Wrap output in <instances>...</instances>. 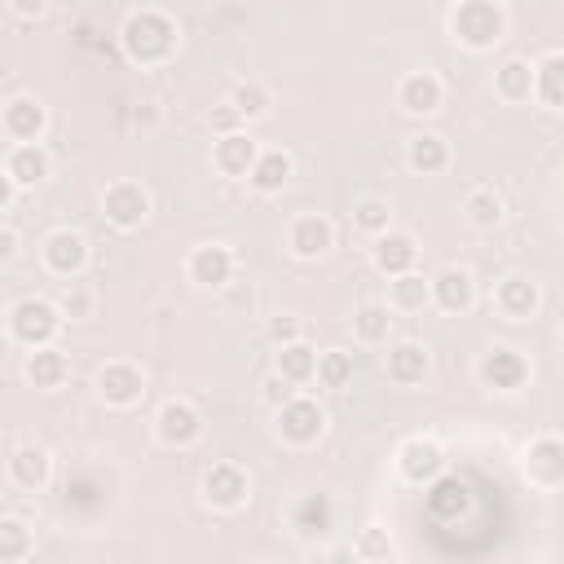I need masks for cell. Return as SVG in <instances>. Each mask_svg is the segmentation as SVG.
Masks as SVG:
<instances>
[{"instance_id": "26", "label": "cell", "mask_w": 564, "mask_h": 564, "mask_svg": "<svg viewBox=\"0 0 564 564\" xmlns=\"http://www.w3.org/2000/svg\"><path fill=\"white\" fill-rule=\"evenodd\" d=\"M330 524H335V507H330V498L326 494H304L295 507H291V529L300 533V538H326L330 533Z\"/></svg>"}, {"instance_id": "6", "label": "cell", "mask_w": 564, "mask_h": 564, "mask_svg": "<svg viewBox=\"0 0 564 564\" xmlns=\"http://www.w3.org/2000/svg\"><path fill=\"white\" fill-rule=\"evenodd\" d=\"M326 432V410L313 397H291L286 405H278V436L286 445H313Z\"/></svg>"}, {"instance_id": "8", "label": "cell", "mask_w": 564, "mask_h": 564, "mask_svg": "<svg viewBox=\"0 0 564 564\" xmlns=\"http://www.w3.org/2000/svg\"><path fill=\"white\" fill-rule=\"evenodd\" d=\"M101 212H106V220L115 229H141L145 216H150V194L137 181H115L101 194Z\"/></svg>"}, {"instance_id": "18", "label": "cell", "mask_w": 564, "mask_h": 564, "mask_svg": "<svg viewBox=\"0 0 564 564\" xmlns=\"http://www.w3.org/2000/svg\"><path fill=\"white\" fill-rule=\"evenodd\" d=\"M185 273H189V282L220 291V286L234 278V251H229V247H220V242H203V247H194V251H189Z\"/></svg>"}, {"instance_id": "35", "label": "cell", "mask_w": 564, "mask_h": 564, "mask_svg": "<svg viewBox=\"0 0 564 564\" xmlns=\"http://www.w3.org/2000/svg\"><path fill=\"white\" fill-rule=\"evenodd\" d=\"M352 225L361 229V234H370V238H379V234H388L392 229V207H388V198H357L352 203Z\"/></svg>"}, {"instance_id": "23", "label": "cell", "mask_w": 564, "mask_h": 564, "mask_svg": "<svg viewBox=\"0 0 564 564\" xmlns=\"http://www.w3.org/2000/svg\"><path fill=\"white\" fill-rule=\"evenodd\" d=\"M427 370H432V357H427V348H423L419 339H397V344L388 348V379H392V383L414 388V383L427 379Z\"/></svg>"}, {"instance_id": "44", "label": "cell", "mask_w": 564, "mask_h": 564, "mask_svg": "<svg viewBox=\"0 0 564 564\" xmlns=\"http://www.w3.org/2000/svg\"><path fill=\"white\" fill-rule=\"evenodd\" d=\"M9 9H13L18 18H26V22H35V18L48 9V0H9Z\"/></svg>"}, {"instance_id": "36", "label": "cell", "mask_w": 564, "mask_h": 564, "mask_svg": "<svg viewBox=\"0 0 564 564\" xmlns=\"http://www.w3.org/2000/svg\"><path fill=\"white\" fill-rule=\"evenodd\" d=\"M317 383L322 388H348L352 383V352H344V348L317 352Z\"/></svg>"}, {"instance_id": "39", "label": "cell", "mask_w": 564, "mask_h": 564, "mask_svg": "<svg viewBox=\"0 0 564 564\" xmlns=\"http://www.w3.org/2000/svg\"><path fill=\"white\" fill-rule=\"evenodd\" d=\"M352 551H357V560H392V542L383 529H361Z\"/></svg>"}, {"instance_id": "20", "label": "cell", "mask_w": 564, "mask_h": 564, "mask_svg": "<svg viewBox=\"0 0 564 564\" xmlns=\"http://www.w3.org/2000/svg\"><path fill=\"white\" fill-rule=\"evenodd\" d=\"M256 159H260V145L247 132H220L212 145V167L220 176H251Z\"/></svg>"}, {"instance_id": "33", "label": "cell", "mask_w": 564, "mask_h": 564, "mask_svg": "<svg viewBox=\"0 0 564 564\" xmlns=\"http://www.w3.org/2000/svg\"><path fill=\"white\" fill-rule=\"evenodd\" d=\"M463 212H467V220H471L476 229H498V225H502V216H507L502 194H498V189H489V185L471 189V194H467V203H463Z\"/></svg>"}, {"instance_id": "25", "label": "cell", "mask_w": 564, "mask_h": 564, "mask_svg": "<svg viewBox=\"0 0 564 564\" xmlns=\"http://www.w3.org/2000/svg\"><path fill=\"white\" fill-rule=\"evenodd\" d=\"M405 163H410V172H419V176H441V172L449 167V141L436 137V132H414V137L405 141Z\"/></svg>"}, {"instance_id": "24", "label": "cell", "mask_w": 564, "mask_h": 564, "mask_svg": "<svg viewBox=\"0 0 564 564\" xmlns=\"http://www.w3.org/2000/svg\"><path fill=\"white\" fill-rule=\"evenodd\" d=\"M48 476H53V458H48L44 445H18V449H13V458H9V480H13L18 489L35 494V489L48 485Z\"/></svg>"}, {"instance_id": "17", "label": "cell", "mask_w": 564, "mask_h": 564, "mask_svg": "<svg viewBox=\"0 0 564 564\" xmlns=\"http://www.w3.org/2000/svg\"><path fill=\"white\" fill-rule=\"evenodd\" d=\"M4 181H13L18 189L44 185L48 181V154L40 141H13L4 154Z\"/></svg>"}, {"instance_id": "13", "label": "cell", "mask_w": 564, "mask_h": 564, "mask_svg": "<svg viewBox=\"0 0 564 564\" xmlns=\"http://www.w3.org/2000/svg\"><path fill=\"white\" fill-rule=\"evenodd\" d=\"M397 106L414 119H427L445 106V84L432 75V70H410L401 84H397Z\"/></svg>"}, {"instance_id": "10", "label": "cell", "mask_w": 564, "mask_h": 564, "mask_svg": "<svg viewBox=\"0 0 564 564\" xmlns=\"http://www.w3.org/2000/svg\"><path fill=\"white\" fill-rule=\"evenodd\" d=\"M40 256H44V269H48L53 278H79L84 264H88V238L75 234V229H53V234L44 238Z\"/></svg>"}, {"instance_id": "31", "label": "cell", "mask_w": 564, "mask_h": 564, "mask_svg": "<svg viewBox=\"0 0 564 564\" xmlns=\"http://www.w3.org/2000/svg\"><path fill=\"white\" fill-rule=\"evenodd\" d=\"M273 370H278L282 379H291L295 388H300V383H313V379H317V352H313L304 339H295V344H282V348H278V361H273Z\"/></svg>"}, {"instance_id": "2", "label": "cell", "mask_w": 564, "mask_h": 564, "mask_svg": "<svg viewBox=\"0 0 564 564\" xmlns=\"http://www.w3.org/2000/svg\"><path fill=\"white\" fill-rule=\"evenodd\" d=\"M449 35L463 48L485 53L507 35V13H502L498 0H458L454 13H449Z\"/></svg>"}, {"instance_id": "7", "label": "cell", "mask_w": 564, "mask_h": 564, "mask_svg": "<svg viewBox=\"0 0 564 564\" xmlns=\"http://www.w3.org/2000/svg\"><path fill=\"white\" fill-rule=\"evenodd\" d=\"M251 498V476L238 463H212L203 476V502L216 511H238Z\"/></svg>"}, {"instance_id": "1", "label": "cell", "mask_w": 564, "mask_h": 564, "mask_svg": "<svg viewBox=\"0 0 564 564\" xmlns=\"http://www.w3.org/2000/svg\"><path fill=\"white\" fill-rule=\"evenodd\" d=\"M119 44L128 53V62L137 66H159L176 53L181 44V26L163 13V9H137L128 13V22L119 26Z\"/></svg>"}, {"instance_id": "14", "label": "cell", "mask_w": 564, "mask_h": 564, "mask_svg": "<svg viewBox=\"0 0 564 564\" xmlns=\"http://www.w3.org/2000/svg\"><path fill=\"white\" fill-rule=\"evenodd\" d=\"M286 247H291L295 260H317V256H326L335 247V225L326 216H317V212H304V216L291 220Z\"/></svg>"}, {"instance_id": "16", "label": "cell", "mask_w": 564, "mask_h": 564, "mask_svg": "<svg viewBox=\"0 0 564 564\" xmlns=\"http://www.w3.org/2000/svg\"><path fill=\"white\" fill-rule=\"evenodd\" d=\"M0 128L9 141H40L48 128V106L40 97H13V101H4Z\"/></svg>"}, {"instance_id": "29", "label": "cell", "mask_w": 564, "mask_h": 564, "mask_svg": "<svg viewBox=\"0 0 564 564\" xmlns=\"http://www.w3.org/2000/svg\"><path fill=\"white\" fill-rule=\"evenodd\" d=\"M291 154L286 150H260V159H256V167H251V189H260V194H282L286 189V181H291Z\"/></svg>"}, {"instance_id": "5", "label": "cell", "mask_w": 564, "mask_h": 564, "mask_svg": "<svg viewBox=\"0 0 564 564\" xmlns=\"http://www.w3.org/2000/svg\"><path fill=\"white\" fill-rule=\"evenodd\" d=\"M154 436H159L163 445H172V449L194 445V441L203 436V410H198L194 401H185V397L163 401L159 414H154Z\"/></svg>"}, {"instance_id": "19", "label": "cell", "mask_w": 564, "mask_h": 564, "mask_svg": "<svg viewBox=\"0 0 564 564\" xmlns=\"http://www.w3.org/2000/svg\"><path fill=\"white\" fill-rule=\"evenodd\" d=\"M432 304H436L441 313H449V317L467 313V308L476 304V282H471V273L458 269V264H445V269L432 278Z\"/></svg>"}, {"instance_id": "12", "label": "cell", "mask_w": 564, "mask_h": 564, "mask_svg": "<svg viewBox=\"0 0 564 564\" xmlns=\"http://www.w3.org/2000/svg\"><path fill=\"white\" fill-rule=\"evenodd\" d=\"M480 379H485L489 388H498V392H516V388L529 383V361H524L520 348L494 344V348L480 357Z\"/></svg>"}, {"instance_id": "34", "label": "cell", "mask_w": 564, "mask_h": 564, "mask_svg": "<svg viewBox=\"0 0 564 564\" xmlns=\"http://www.w3.org/2000/svg\"><path fill=\"white\" fill-rule=\"evenodd\" d=\"M31 551H35V538H31L26 520L4 516L0 520V564H22Z\"/></svg>"}, {"instance_id": "45", "label": "cell", "mask_w": 564, "mask_h": 564, "mask_svg": "<svg viewBox=\"0 0 564 564\" xmlns=\"http://www.w3.org/2000/svg\"><path fill=\"white\" fill-rule=\"evenodd\" d=\"M13 256H18V229L4 225V234H0V260H13Z\"/></svg>"}, {"instance_id": "22", "label": "cell", "mask_w": 564, "mask_h": 564, "mask_svg": "<svg viewBox=\"0 0 564 564\" xmlns=\"http://www.w3.org/2000/svg\"><path fill=\"white\" fill-rule=\"evenodd\" d=\"M414 260H419V242H414V234H405V229H388V234L375 238V269H379V273H388V278L410 273Z\"/></svg>"}, {"instance_id": "43", "label": "cell", "mask_w": 564, "mask_h": 564, "mask_svg": "<svg viewBox=\"0 0 564 564\" xmlns=\"http://www.w3.org/2000/svg\"><path fill=\"white\" fill-rule=\"evenodd\" d=\"M238 123H242V115L234 110V101H225V106L212 110V128L216 132H238Z\"/></svg>"}, {"instance_id": "46", "label": "cell", "mask_w": 564, "mask_h": 564, "mask_svg": "<svg viewBox=\"0 0 564 564\" xmlns=\"http://www.w3.org/2000/svg\"><path fill=\"white\" fill-rule=\"evenodd\" d=\"M560 352H564V326H560Z\"/></svg>"}, {"instance_id": "11", "label": "cell", "mask_w": 564, "mask_h": 564, "mask_svg": "<svg viewBox=\"0 0 564 564\" xmlns=\"http://www.w3.org/2000/svg\"><path fill=\"white\" fill-rule=\"evenodd\" d=\"M524 476L542 489H555L564 485V436H533L524 445Z\"/></svg>"}, {"instance_id": "28", "label": "cell", "mask_w": 564, "mask_h": 564, "mask_svg": "<svg viewBox=\"0 0 564 564\" xmlns=\"http://www.w3.org/2000/svg\"><path fill=\"white\" fill-rule=\"evenodd\" d=\"M388 304L397 308V313H423L427 304H432V278H423V273H397L392 282H388Z\"/></svg>"}, {"instance_id": "27", "label": "cell", "mask_w": 564, "mask_h": 564, "mask_svg": "<svg viewBox=\"0 0 564 564\" xmlns=\"http://www.w3.org/2000/svg\"><path fill=\"white\" fill-rule=\"evenodd\" d=\"M533 84H538V75H533V62H524V57H507L494 70V93L502 101H529L533 97Z\"/></svg>"}, {"instance_id": "4", "label": "cell", "mask_w": 564, "mask_h": 564, "mask_svg": "<svg viewBox=\"0 0 564 564\" xmlns=\"http://www.w3.org/2000/svg\"><path fill=\"white\" fill-rule=\"evenodd\" d=\"M445 445L441 441H432V436H410V441H401V449H397V471H401V480H410V485H436L441 476H445Z\"/></svg>"}, {"instance_id": "15", "label": "cell", "mask_w": 564, "mask_h": 564, "mask_svg": "<svg viewBox=\"0 0 564 564\" xmlns=\"http://www.w3.org/2000/svg\"><path fill=\"white\" fill-rule=\"evenodd\" d=\"M542 304V291L529 273H507L498 286H494V308L507 317V322H529Z\"/></svg>"}, {"instance_id": "3", "label": "cell", "mask_w": 564, "mask_h": 564, "mask_svg": "<svg viewBox=\"0 0 564 564\" xmlns=\"http://www.w3.org/2000/svg\"><path fill=\"white\" fill-rule=\"evenodd\" d=\"M62 304L44 300V295H26L9 308V339L22 344V348H40V344H53L57 330H62Z\"/></svg>"}, {"instance_id": "38", "label": "cell", "mask_w": 564, "mask_h": 564, "mask_svg": "<svg viewBox=\"0 0 564 564\" xmlns=\"http://www.w3.org/2000/svg\"><path fill=\"white\" fill-rule=\"evenodd\" d=\"M57 304H62V313H66V317H93L97 295H93L84 282H70V286L62 291V300H57Z\"/></svg>"}, {"instance_id": "9", "label": "cell", "mask_w": 564, "mask_h": 564, "mask_svg": "<svg viewBox=\"0 0 564 564\" xmlns=\"http://www.w3.org/2000/svg\"><path fill=\"white\" fill-rule=\"evenodd\" d=\"M97 397H101L106 405H115V410L137 405V401L145 397V375H141V366H132V361H106V366L97 370Z\"/></svg>"}, {"instance_id": "30", "label": "cell", "mask_w": 564, "mask_h": 564, "mask_svg": "<svg viewBox=\"0 0 564 564\" xmlns=\"http://www.w3.org/2000/svg\"><path fill=\"white\" fill-rule=\"evenodd\" d=\"M533 75H538L533 97H538L542 106H551V110H564V53L555 48V53H546L542 62H533Z\"/></svg>"}, {"instance_id": "42", "label": "cell", "mask_w": 564, "mask_h": 564, "mask_svg": "<svg viewBox=\"0 0 564 564\" xmlns=\"http://www.w3.org/2000/svg\"><path fill=\"white\" fill-rule=\"evenodd\" d=\"M291 388H295V383H291V379H282V375L273 370V375H269V383H264V401H269V405L278 410V405H286V401L295 397Z\"/></svg>"}, {"instance_id": "37", "label": "cell", "mask_w": 564, "mask_h": 564, "mask_svg": "<svg viewBox=\"0 0 564 564\" xmlns=\"http://www.w3.org/2000/svg\"><path fill=\"white\" fill-rule=\"evenodd\" d=\"M229 101H234V110L242 115V123H251V119H264L269 115V88L264 84H256V79H247V84H238L234 93H229Z\"/></svg>"}, {"instance_id": "32", "label": "cell", "mask_w": 564, "mask_h": 564, "mask_svg": "<svg viewBox=\"0 0 564 564\" xmlns=\"http://www.w3.org/2000/svg\"><path fill=\"white\" fill-rule=\"evenodd\" d=\"M352 330L361 344H388L392 339V304H361L352 313Z\"/></svg>"}, {"instance_id": "40", "label": "cell", "mask_w": 564, "mask_h": 564, "mask_svg": "<svg viewBox=\"0 0 564 564\" xmlns=\"http://www.w3.org/2000/svg\"><path fill=\"white\" fill-rule=\"evenodd\" d=\"M427 502H432V511H436V516H454V511H463V507H467V489L454 480V485H441Z\"/></svg>"}, {"instance_id": "41", "label": "cell", "mask_w": 564, "mask_h": 564, "mask_svg": "<svg viewBox=\"0 0 564 564\" xmlns=\"http://www.w3.org/2000/svg\"><path fill=\"white\" fill-rule=\"evenodd\" d=\"M269 339L282 348V344H295L300 339V317H273L269 322Z\"/></svg>"}, {"instance_id": "21", "label": "cell", "mask_w": 564, "mask_h": 564, "mask_svg": "<svg viewBox=\"0 0 564 564\" xmlns=\"http://www.w3.org/2000/svg\"><path fill=\"white\" fill-rule=\"evenodd\" d=\"M22 375H26V383H31V388H40V392H53V388H62V383H66V375H70V361H66V352H62V348H53V344H40V348H31V352H26V361H22Z\"/></svg>"}]
</instances>
